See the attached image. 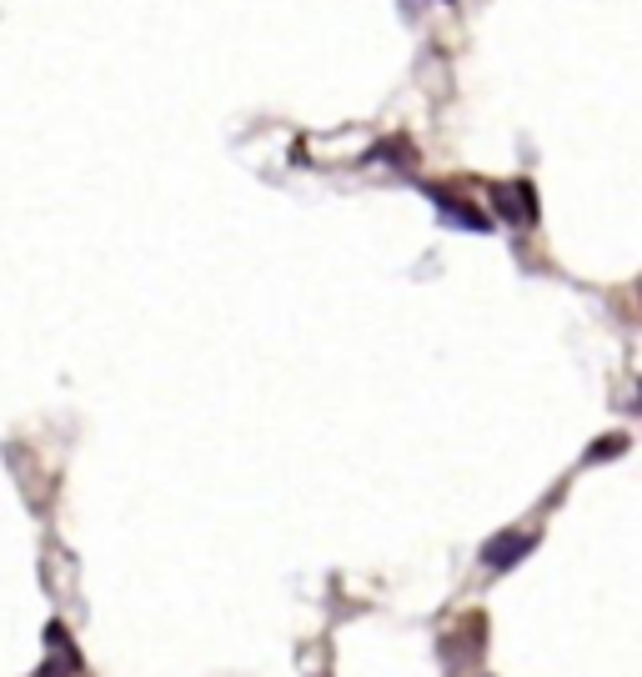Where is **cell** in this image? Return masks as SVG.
I'll use <instances>...</instances> for the list:
<instances>
[{
    "label": "cell",
    "mask_w": 642,
    "mask_h": 677,
    "mask_svg": "<svg viewBox=\"0 0 642 677\" xmlns=\"http://www.w3.org/2000/svg\"><path fill=\"white\" fill-rule=\"evenodd\" d=\"M427 196H432L437 216H442V221H452V226H462V231H487V226H492V216H487V211L467 206L462 196H452V191H442V186H432Z\"/></svg>",
    "instance_id": "obj_1"
},
{
    "label": "cell",
    "mask_w": 642,
    "mask_h": 677,
    "mask_svg": "<svg viewBox=\"0 0 642 677\" xmlns=\"http://www.w3.org/2000/svg\"><path fill=\"white\" fill-rule=\"evenodd\" d=\"M492 201H497V211H502L507 221H517V226H532V221H537V201H532V186H527V181L492 186Z\"/></svg>",
    "instance_id": "obj_2"
},
{
    "label": "cell",
    "mask_w": 642,
    "mask_h": 677,
    "mask_svg": "<svg viewBox=\"0 0 642 677\" xmlns=\"http://www.w3.org/2000/svg\"><path fill=\"white\" fill-rule=\"evenodd\" d=\"M532 552V532H497L487 547H482V567H492V572H502V567H512V562H522Z\"/></svg>",
    "instance_id": "obj_3"
},
{
    "label": "cell",
    "mask_w": 642,
    "mask_h": 677,
    "mask_svg": "<svg viewBox=\"0 0 642 677\" xmlns=\"http://www.w3.org/2000/svg\"><path fill=\"white\" fill-rule=\"evenodd\" d=\"M46 642H51V647H56V652L71 662V667H81V657H76V647H71V632H66L61 622H51V627H46Z\"/></svg>",
    "instance_id": "obj_4"
},
{
    "label": "cell",
    "mask_w": 642,
    "mask_h": 677,
    "mask_svg": "<svg viewBox=\"0 0 642 677\" xmlns=\"http://www.w3.org/2000/svg\"><path fill=\"white\" fill-rule=\"evenodd\" d=\"M622 447H627V437H602V442H597V447L587 452V462H602V457H617Z\"/></svg>",
    "instance_id": "obj_5"
},
{
    "label": "cell",
    "mask_w": 642,
    "mask_h": 677,
    "mask_svg": "<svg viewBox=\"0 0 642 677\" xmlns=\"http://www.w3.org/2000/svg\"><path fill=\"white\" fill-rule=\"evenodd\" d=\"M36 677H66V667H56V662H46V667H41Z\"/></svg>",
    "instance_id": "obj_6"
},
{
    "label": "cell",
    "mask_w": 642,
    "mask_h": 677,
    "mask_svg": "<svg viewBox=\"0 0 642 677\" xmlns=\"http://www.w3.org/2000/svg\"><path fill=\"white\" fill-rule=\"evenodd\" d=\"M632 412H642V387H637V402H632Z\"/></svg>",
    "instance_id": "obj_7"
}]
</instances>
